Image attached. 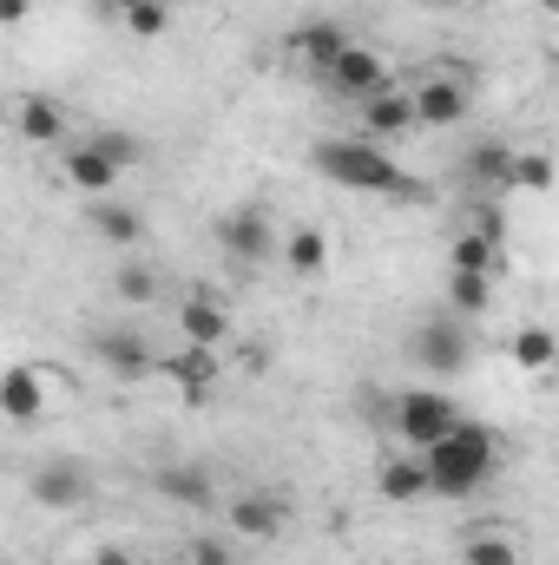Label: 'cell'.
I'll return each mask as SVG.
<instances>
[{"mask_svg":"<svg viewBox=\"0 0 559 565\" xmlns=\"http://www.w3.org/2000/svg\"><path fill=\"white\" fill-rule=\"evenodd\" d=\"M309 164H316L329 184H342V191H369V198H415L409 171H402V164H395L376 139H362V132L316 139V145H309Z\"/></svg>","mask_w":559,"mask_h":565,"instance_id":"obj_1","label":"cell"},{"mask_svg":"<svg viewBox=\"0 0 559 565\" xmlns=\"http://www.w3.org/2000/svg\"><path fill=\"white\" fill-rule=\"evenodd\" d=\"M421 460H428L434 500H467V493H481V487L494 480V467H500V440H494V427L461 422L447 440H434Z\"/></svg>","mask_w":559,"mask_h":565,"instance_id":"obj_2","label":"cell"},{"mask_svg":"<svg viewBox=\"0 0 559 565\" xmlns=\"http://www.w3.org/2000/svg\"><path fill=\"white\" fill-rule=\"evenodd\" d=\"M467 422L441 388H402L395 395V440H409V454H428L434 440H447L454 427Z\"/></svg>","mask_w":559,"mask_h":565,"instance_id":"obj_3","label":"cell"},{"mask_svg":"<svg viewBox=\"0 0 559 565\" xmlns=\"http://www.w3.org/2000/svg\"><path fill=\"white\" fill-rule=\"evenodd\" d=\"M224 526H231V540H244V546H277L283 526H289V507H283V493L251 487V493H238V500L224 507Z\"/></svg>","mask_w":559,"mask_h":565,"instance_id":"obj_4","label":"cell"},{"mask_svg":"<svg viewBox=\"0 0 559 565\" xmlns=\"http://www.w3.org/2000/svg\"><path fill=\"white\" fill-rule=\"evenodd\" d=\"M409 93H415V126L421 132H447V126H461V119L474 113V86L454 79V73H428Z\"/></svg>","mask_w":559,"mask_h":565,"instance_id":"obj_5","label":"cell"},{"mask_svg":"<svg viewBox=\"0 0 559 565\" xmlns=\"http://www.w3.org/2000/svg\"><path fill=\"white\" fill-rule=\"evenodd\" d=\"M467 329H461V316H441V322H421L415 335H409V355L421 362V375H461L467 369Z\"/></svg>","mask_w":559,"mask_h":565,"instance_id":"obj_6","label":"cell"},{"mask_svg":"<svg viewBox=\"0 0 559 565\" xmlns=\"http://www.w3.org/2000/svg\"><path fill=\"white\" fill-rule=\"evenodd\" d=\"M395 86V66H389V53H376V46H356L349 40V53L336 60V73H329V93L336 99H376V93H389Z\"/></svg>","mask_w":559,"mask_h":565,"instance_id":"obj_7","label":"cell"},{"mask_svg":"<svg viewBox=\"0 0 559 565\" xmlns=\"http://www.w3.org/2000/svg\"><path fill=\"white\" fill-rule=\"evenodd\" d=\"M53 402V369H33V362H13L0 375V415L13 427H33Z\"/></svg>","mask_w":559,"mask_h":565,"instance_id":"obj_8","label":"cell"},{"mask_svg":"<svg viewBox=\"0 0 559 565\" xmlns=\"http://www.w3.org/2000/svg\"><path fill=\"white\" fill-rule=\"evenodd\" d=\"M93 355H99L119 382H139V375H151V369H165V362L151 355V342H145L139 329H126V322L99 329V335H93Z\"/></svg>","mask_w":559,"mask_h":565,"instance_id":"obj_9","label":"cell"},{"mask_svg":"<svg viewBox=\"0 0 559 565\" xmlns=\"http://www.w3.org/2000/svg\"><path fill=\"white\" fill-rule=\"evenodd\" d=\"M60 178H66L80 198H113V184H119L126 171H119V164H113L93 139H80V145H66V151H60Z\"/></svg>","mask_w":559,"mask_h":565,"instance_id":"obj_10","label":"cell"},{"mask_svg":"<svg viewBox=\"0 0 559 565\" xmlns=\"http://www.w3.org/2000/svg\"><path fill=\"white\" fill-rule=\"evenodd\" d=\"M151 487H158L165 500L191 507V513H211V507H218V480H211V467H198V460H165V467H151Z\"/></svg>","mask_w":559,"mask_h":565,"instance_id":"obj_11","label":"cell"},{"mask_svg":"<svg viewBox=\"0 0 559 565\" xmlns=\"http://www.w3.org/2000/svg\"><path fill=\"white\" fill-rule=\"evenodd\" d=\"M362 139L389 145L402 139V132H421L415 126V93L409 86H389V93H376V99H362V126H356Z\"/></svg>","mask_w":559,"mask_h":565,"instance_id":"obj_12","label":"cell"},{"mask_svg":"<svg viewBox=\"0 0 559 565\" xmlns=\"http://www.w3.org/2000/svg\"><path fill=\"white\" fill-rule=\"evenodd\" d=\"M218 244L238 257V264H264L271 257V244H277V224H271V211H231L224 224H218Z\"/></svg>","mask_w":559,"mask_h":565,"instance_id":"obj_13","label":"cell"},{"mask_svg":"<svg viewBox=\"0 0 559 565\" xmlns=\"http://www.w3.org/2000/svg\"><path fill=\"white\" fill-rule=\"evenodd\" d=\"M289 53L303 60V73L329 79V73H336V60L349 53V40H342V20H303V26H296V40H289Z\"/></svg>","mask_w":559,"mask_h":565,"instance_id":"obj_14","label":"cell"},{"mask_svg":"<svg viewBox=\"0 0 559 565\" xmlns=\"http://www.w3.org/2000/svg\"><path fill=\"white\" fill-rule=\"evenodd\" d=\"M376 493L389 507H415V500H434V480H428V460L421 454H389L376 467Z\"/></svg>","mask_w":559,"mask_h":565,"instance_id":"obj_15","label":"cell"},{"mask_svg":"<svg viewBox=\"0 0 559 565\" xmlns=\"http://www.w3.org/2000/svg\"><path fill=\"white\" fill-rule=\"evenodd\" d=\"M178 335H184L191 349H218V342L231 335V309H224L211 289H198V296L178 302Z\"/></svg>","mask_w":559,"mask_h":565,"instance_id":"obj_16","label":"cell"},{"mask_svg":"<svg viewBox=\"0 0 559 565\" xmlns=\"http://www.w3.org/2000/svg\"><path fill=\"white\" fill-rule=\"evenodd\" d=\"M86 493H93V480H86V467H73V460H46V467L33 473V500H40L46 513H73V507H86Z\"/></svg>","mask_w":559,"mask_h":565,"instance_id":"obj_17","label":"cell"},{"mask_svg":"<svg viewBox=\"0 0 559 565\" xmlns=\"http://www.w3.org/2000/svg\"><path fill=\"white\" fill-rule=\"evenodd\" d=\"M283 264L296 282H323L329 277V231H316V224L283 231Z\"/></svg>","mask_w":559,"mask_h":565,"instance_id":"obj_18","label":"cell"},{"mask_svg":"<svg viewBox=\"0 0 559 565\" xmlns=\"http://www.w3.org/2000/svg\"><path fill=\"white\" fill-rule=\"evenodd\" d=\"M13 126H20L27 145H66V106L46 99V93H27V99L13 106Z\"/></svg>","mask_w":559,"mask_h":565,"instance_id":"obj_19","label":"cell"},{"mask_svg":"<svg viewBox=\"0 0 559 565\" xmlns=\"http://www.w3.org/2000/svg\"><path fill=\"white\" fill-rule=\"evenodd\" d=\"M461 565H527V546L514 526H474L461 540Z\"/></svg>","mask_w":559,"mask_h":565,"instance_id":"obj_20","label":"cell"},{"mask_svg":"<svg viewBox=\"0 0 559 565\" xmlns=\"http://www.w3.org/2000/svg\"><path fill=\"white\" fill-rule=\"evenodd\" d=\"M86 231L126 250V244H139V237H145V217L133 211V204H119V198H93V211H86Z\"/></svg>","mask_w":559,"mask_h":565,"instance_id":"obj_21","label":"cell"},{"mask_svg":"<svg viewBox=\"0 0 559 565\" xmlns=\"http://www.w3.org/2000/svg\"><path fill=\"white\" fill-rule=\"evenodd\" d=\"M507 355H514V369H527V375H553L559 369V335L547 322H527V329L507 342Z\"/></svg>","mask_w":559,"mask_h":565,"instance_id":"obj_22","label":"cell"},{"mask_svg":"<svg viewBox=\"0 0 559 565\" xmlns=\"http://www.w3.org/2000/svg\"><path fill=\"white\" fill-rule=\"evenodd\" d=\"M514 158H520V151H507V145H474L461 171H467L474 191H500V184H514Z\"/></svg>","mask_w":559,"mask_h":565,"instance_id":"obj_23","label":"cell"},{"mask_svg":"<svg viewBox=\"0 0 559 565\" xmlns=\"http://www.w3.org/2000/svg\"><path fill=\"white\" fill-rule=\"evenodd\" d=\"M447 309L467 322V316H487L494 309V277H481V270H454L447 277Z\"/></svg>","mask_w":559,"mask_h":565,"instance_id":"obj_24","label":"cell"},{"mask_svg":"<svg viewBox=\"0 0 559 565\" xmlns=\"http://www.w3.org/2000/svg\"><path fill=\"white\" fill-rule=\"evenodd\" d=\"M165 375H178V382H184V395H191V402H204L218 369H211V349H191L184 362H165Z\"/></svg>","mask_w":559,"mask_h":565,"instance_id":"obj_25","label":"cell"},{"mask_svg":"<svg viewBox=\"0 0 559 565\" xmlns=\"http://www.w3.org/2000/svg\"><path fill=\"white\" fill-rule=\"evenodd\" d=\"M113 289H119V302L145 309V302H158V289H165V282H158V270H151V264H126V270L113 277Z\"/></svg>","mask_w":559,"mask_h":565,"instance_id":"obj_26","label":"cell"},{"mask_svg":"<svg viewBox=\"0 0 559 565\" xmlns=\"http://www.w3.org/2000/svg\"><path fill=\"white\" fill-rule=\"evenodd\" d=\"M494 237H481V231H461L454 237V270H481V277H494Z\"/></svg>","mask_w":559,"mask_h":565,"instance_id":"obj_27","label":"cell"},{"mask_svg":"<svg viewBox=\"0 0 559 565\" xmlns=\"http://www.w3.org/2000/svg\"><path fill=\"white\" fill-rule=\"evenodd\" d=\"M514 191H553V158L547 151H520L514 158Z\"/></svg>","mask_w":559,"mask_h":565,"instance_id":"obj_28","label":"cell"},{"mask_svg":"<svg viewBox=\"0 0 559 565\" xmlns=\"http://www.w3.org/2000/svg\"><path fill=\"white\" fill-rule=\"evenodd\" d=\"M165 26H171V0H145V7L126 13V33H133V40H158Z\"/></svg>","mask_w":559,"mask_h":565,"instance_id":"obj_29","label":"cell"},{"mask_svg":"<svg viewBox=\"0 0 559 565\" xmlns=\"http://www.w3.org/2000/svg\"><path fill=\"white\" fill-rule=\"evenodd\" d=\"M184 565H238V546L218 533H198V540H184Z\"/></svg>","mask_w":559,"mask_h":565,"instance_id":"obj_30","label":"cell"},{"mask_svg":"<svg viewBox=\"0 0 559 565\" xmlns=\"http://www.w3.org/2000/svg\"><path fill=\"white\" fill-rule=\"evenodd\" d=\"M93 145H99V151H106V158H113L119 171H133V164H145V145L133 139V132H113V126H106V132H93Z\"/></svg>","mask_w":559,"mask_h":565,"instance_id":"obj_31","label":"cell"},{"mask_svg":"<svg viewBox=\"0 0 559 565\" xmlns=\"http://www.w3.org/2000/svg\"><path fill=\"white\" fill-rule=\"evenodd\" d=\"M27 13H33V0H0V20H7V26H20Z\"/></svg>","mask_w":559,"mask_h":565,"instance_id":"obj_32","label":"cell"},{"mask_svg":"<svg viewBox=\"0 0 559 565\" xmlns=\"http://www.w3.org/2000/svg\"><path fill=\"white\" fill-rule=\"evenodd\" d=\"M93 565H139V559H133L126 546H99V553H93Z\"/></svg>","mask_w":559,"mask_h":565,"instance_id":"obj_33","label":"cell"},{"mask_svg":"<svg viewBox=\"0 0 559 565\" xmlns=\"http://www.w3.org/2000/svg\"><path fill=\"white\" fill-rule=\"evenodd\" d=\"M106 7H119V13H133V7H145V0H106Z\"/></svg>","mask_w":559,"mask_h":565,"instance_id":"obj_34","label":"cell"},{"mask_svg":"<svg viewBox=\"0 0 559 565\" xmlns=\"http://www.w3.org/2000/svg\"><path fill=\"white\" fill-rule=\"evenodd\" d=\"M434 7H467V0H434Z\"/></svg>","mask_w":559,"mask_h":565,"instance_id":"obj_35","label":"cell"},{"mask_svg":"<svg viewBox=\"0 0 559 565\" xmlns=\"http://www.w3.org/2000/svg\"><path fill=\"white\" fill-rule=\"evenodd\" d=\"M547 7H553V13H559V0H547Z\"/></svg>","mask_w":559,"mask_h":565,"instance_id":"obj_36","label":"cell"}]
</instances>
